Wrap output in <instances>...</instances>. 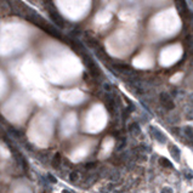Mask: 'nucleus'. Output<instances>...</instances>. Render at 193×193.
Listing matches in <instances>:
<instances>
[{
  "instance_id": "5",
  "label": "nucleus",
  "mask_w": 193,
  "mask_h": 193,
  "mask_svg": "<svg viewBox=\"0 0 193 193\" xmlns=\"http://www.w3.org/2000/svg\"><path fill=\"white\" fill-rule=\"evenodd\" d=\"M162 193H172V189L169 188V187H164V188L162 189Z\"/></svg>"
},
{
  "instance_id": "3",
  "label": "nucleus",
  "mask_w": 193,
  "mask_h": 193,
  "mask_svg": "<svg viewBox=\"0 0 193 193\" xmlns=\"http://www.w3.org/2000/svg\"><path fill=\"white\" fill-rule=\"evenodd\" d=\"M159 162H160V164H162V165L166 166V168H171V163H170V162H169L166 158H160V160H159Z\"/></svg>"
},
{
  "instance_id": "9",
  "label": "nucleus",
  "mask_w": 193,
  "mask_h": 193,
  "mask_svg": "<svg viewBox=\"0 0 193 193\" xmlns=\"http://www.w3.org/2000/svg\"><path fill=\"white\" fill-rule=\"evenodd\" d=\"M63 193H69L68 191H63Z\"/></svg>"
},
{
  "instance_id": "6",
  "label": "nucleus",
  "mask_w": 193,
  "mask_h": 193,
  "mask_svg": "<svg viewBox=\"0 0 193 193\" xmlns=\"http://www.w3.org/2000/svg\"><path fill=\"white\" fill-rule=\"evenodd\" d=\"M76 179H78V174H76V172H72V175H70V180H72V181H75Z\"/></svg>"
},
{
  "instance_id": "1",
  "label": "nucleus",
  "mask_w": 193,
  "mask_h": 193,
  "mask_svg": "<svg viewBox=\"0 0 193 193\" xmlns=\"http://www.w3.org/2000/svg\"><path fill=\"white\" fill-rule=\"evenodd\" d=\"M50 17H51L52 22L56 23L57 26H60V27H63V26H64V21H63V18L60 16V14L56 11L55 9L50 10Z\"/></svg>"
},
{
  "instance_id": "8",
  "label": "nucleus",
  "mask_w": 193,
  "mask_h": 193,
  "mask_svg": "<svg viewBox=\"0 0 193 193\" xmlns=\"http://www.w3.org/2000/svg\"><path fill=\"white\" fill-rule=\"evenodd\" d=\"M186 177H187V179H192V172H187Z\"/></svg>"
},
{
  "instance_id": "7",
  "label": "nucleus",
  "mask_w": 193,
  "mask_h": 193,
  "mask_svg": "<svg viewBox=\"0 0 193 193\" xmlns=\"http://www.w3.org/2000/svg\"><path fill=\"white\" fill-rule=\"evenodd\" d=\"M94 166H95L94 163H89V164H86V168H94Z\"/></svg>"
},
{
  "instance_id": "4",
  "label": "nucleus",
  "mask_w": 193,
  "mask_h": 193,
  "mask_svg": "<svg viewBox=\"0 0 193 193\" xmlns=\"http://www.w3.org/2000/svg\"><path fill=\"white\" fill-rule=\"evenodd\" d=\"M60 160H61V156H60V154H56L55 159H54V162H52L55 168H56V166H58V163H60Z\"/></svg>"
},
{
  "instance_id": "2",
  "label": "nucleus",
  "mask_w": 193,
  "mask_h": 193,
  "mask_svg": "<svg viewBox=\"0 0 193 193\" xmlns=\"http://www.w3.org/2000/svg\"><path fill=\"white\" fill-rule=\"evenodd\" d=\"M170 153H171V156L174 157V159L176 160V162H179L180 160V151H179V148L176 147V146H171L170 147Z\"/></svg>"
}]
</instances>
